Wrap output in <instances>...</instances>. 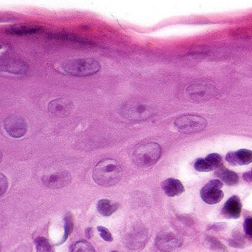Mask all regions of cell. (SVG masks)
<instances>
[{
	"label": "cell",
	"mask_w": 252,
	"mask_h": 252,
	"mask_svg": "<svg viewBox=\"0 0 252 252\" xmlns=\"http://www.w3.org/2000/svg\"><path fill=\"white\" fill-rule=\"evenodd\" d=\"M215 175L228 186L236 185L238 183L239 178L237 174L222 166L217 169Z\"/></svg>",
	"instance_id": "obj_14"
},
{
	"label": "cell",
	"mask_w": 252,
	"mask_h": 252,
	"mask_svg": "<svg viewBox=\"0 0 252 252\" xmlns=\"http://www.w3.org/2000/svg\"><path fill=\"white\" fill-rule=\"evenodd\" d=\"M4 126L8 135L13 138H21L27 132V124L21 116H9L4 122Z\"/></svg>",
	"instance_id": "obj_7"
},
{
	"label": "cell",
	"mask_w": 252,
	"mask_h": 252,
	"mask_svg": "<svg viewBox=\"0 0 252 252\" xmlns=\"http://www.w3.org/2000/svg\"><path fill=\"white\" fill-rule=\"evenodd\" d=\"M71 180V175L68 172L61 171L44 177L42 182L48 188L60 189L70 184Z\"/></svg>",
	"instance_id": "obj_8"
},
{
	"label": "cell",
	"mask_w": 252,
	"mask_h": 252,
	"mask_svg": "<svg viewBox=\"0 0 252 252\" xmlns=\"http://www.w3.org/2000/svg\"><path fill=\"white\" fill-rule=\"evenodd\" d=\"M8 185V180H7L6 177L4 176L3 174H1V175H0V186H1V193H0V194L1 195H2L6 191Z\"/></svg>",
	"instance_id": "obj_25"
},
{
	"label": "cell",
	"mask_w": 252,
	"mask_h": 252,
	"mask_svg": "<svg viewBox=\"0 0 252 252\" xmlns=\"http://www.w3.org/2000/svg\"><path fill=\"white\" fill-rule=\"evenodd\" d=\"M73 219L72 214L67 213L64 218V235L63 237L62 243H64L67 240L70 233L73 231Z\"/></svg>",
	"instance_id": "obj_20"
},
{
	"label": "cell",
	"mask_w": 252,
	"mask_h": 252,
	"mask_svg": "<svg viewBox=\"0 0 252 252\" xmlns=\"http://www.w3.org/2000/svg\"><path fill=\"white\" fill-rule=\"evenodd\" d=\"M243 179L248 182H252V169L249 172H245L243 175Z\"/></svg>",
	"instance_id": "obj_26"
},
{
	"label": "cell",
	"mask_w": 252,
	"mask_h": 252,
	"mask_svg": "<svg viewBox=\"0 0 252 252\" xmlns=\"http://www.w3.org/2000/svg\"><path fill=\"white\" fill-rule=\"evenodd\" d=\"M161 187L165 194L169 197L180 195L184 191V187L179 180L168 178L162 182Z\"/></svg>",
	"instance_id": "obj_13"
},
{
	"label": "cell",
	"mask_w": 252,
	"mask_h": 252,
	"mask_svg": "<svg viewBox=\"0 0 252 252\" xmlns=\"http://www.w3.org/2000/svg\"><path fill=\"white\" fill-rule=\"evenodd\" d=\"M156 244L163 252H172L181 246V240L172 233L164 232L156 237Z\"/></svg>",
	"instance_id": "obj_9"
},
{
	"label": "cell",
	"mask_w": 252,
	"mask_h": 252,
	"mask_svg": "<svg viewBox=\"0 0 252 252\" xmlns=\"http://www.w3.org/2000/svg\"><path fill=\"white\" fill-rule=\"evenodd\" d=\"M206 160L209 162L213 170L219 169L220 167L222 166V157L218 153H212V154L209 155L206 158Z\"/></svg>",
	"instance_id": "obj_21"
},
{
	"label": "cell",
	"mask_w": 252,
	"mask_h": 252,
	"mask_svg": "<svg viewBox=\"0 0 252 252\" xmlns=\"http://www.w3.org/2000/svg\"><path fill=\"white\" fill-rule=\"evenodd\" d=\"M194 167L198 172H210L213 170L206 158L197 159L194 162Z\"/></svg>",
	"instance_id": "obj_22"
},
{
	"label": "cell",
	"mask_w": 252,
	"mask_h": 252,
	"mask_svg": "<svg viewBox=\"0 0 252 252\" xmlns=\"http://www.w3.org/2000/svg\"><path fill=\"white\" fill-rule=\"evenodd\" d=\"M35 243L37 252H54L52 246L45 237H37Z\"/></svg>",
	"instance_id": "obj_19"
},
{
	"label": "cell",
	"mask_w": 252,
	"mask_h": 252,
	"mask_svg": "<svg viewBox=\"0 0 252 252\" xmlns=\"http://www.w3.org/2000/svg\"><path fill=\"white\" fill-rule=\"evenodd\" d=\"M73 103L70 100L64 98H58L50 101L48 110L57 116H65L73 110Z\"/></svg>",
	"instance_id": "obj_10"
},
{
	"label": "cell",
	"mask_w": 252,
	"mask_h": 252,
	"mask_svg": "<svg viewBox=\"0 0 252 252\" xmlns=\"http://www.w3.org/2000/svg\"><path fill=\"white\" fill-rule=\"evenodd\" d=\"M70 252H95L91 243L85 240H81L73 245Z\"/></svg>",
	"instance_id": "obj_18"
},
{
	"label": "cell",
	"mask_w": 252,
	"mask_h": 252,
	"mask_svg": "<svg viewBox=\"0 0 252 252\" xmlns=\"http://www.w3.org/2000/svg\"><path fill=\"white\" fill-rule=\"evenodd\" d=\"M122 169L119 162L113 159H104L97 163L93 178L100 186H113L120 181Z\"/></svg>",
	"instance_id": "obj_1"
},
{
	"label": "cell",
	"mask_w": 252,
	"mask_h": 252,
	"mask_svg": "<svg viewBox=\"0 0 252 252\" xmlns=\"http://www.w3.org/2000/svg\"><path fill=\"white\" fill-rule=\"evenodd\" d=\"M64 71L74 76H88L101 70V64L95 59L76 58L67 60L62 64Z\"/></svg>",
	"instance_id": "obj_2"
},
{
	"label": "cell",
	"mask_w": 252,
	"mask_h": 252,
	"mask_svg": "<svg viewBox=\"0 0 252 252\" xmlns=\"http://www.w3.org/2000/svg\"><path fill=\"white\" fill-rule=\"evenodd\" d=\"M40 30L41 27L39 26L21 24L10 26L5 29V32L11 34L26 35L37 33Z\"/></svg>",
	"instance_id": "obj_15"
},
{
	"label": "cell",
	"mask_w": 252,
	"mask_h": 252,
	"mask_svg": "<svg viewBox=\"0 0 252 252\" xmlns=\"http://www.w3.org/2000/svg\"><path fill=\"white\" fill-rule=\"evenodd\" d=\"M243 228L246 235L252 239V218H248L245 220Z\"/></svg>",
	"instance_id": "obj_24"
},
{
	"label": "cell",
	"mask_w": 252,
	"mask_h": 252,
	"mask_svg": "<svg viewBox=\"0 0 252 252\" xmlns=\"http://www.w3.org/2000/svg\"><path fill=\"white\" fill-rule=\"evenodd\" d=\"M97 229L103 240L107 242L113 241V236L107 228H104V226H98Z\"/></svg>",
	"instance_id": "obj_23"
},
{
	"label": "cell",
	"mask_w": 252,
	"mask_h": 252,
	"mask_svg": "<svg viewBox=\"0 0 252 252\" xmlns=\"http://www.w3.org/2000/svg\"><path fill=\"white\" fill-rule=\"evenodd\" d=\"M122 116L129 120H144L150 117L151 110L148 106L138 101H133L125 104L122 109Z\"/></svg>",
	"instance_id": "obj_6"
},
{
	"label": "cell",
	"mask_w": 252,
	"mask_h": 252,
	"mask_svg": "<svg viewBox=\"0 0 252 252\" xmlns=\"http://www.w3.org/2000/svg\"><path fill=\"white\" fill-rule=\"evenodd\" d=\"M207 121L197 115H186L175 120V126L179 132L185 134L197 133L206 127Z\"/></svg>",
	"instance_id": "obj_4"
},
{
	"label": "cell",
	"mask_w": 252,
	"mask_h": 252,
	"mask_svg": "<svg viewBox=\"0 0 252 252\" xmlns=\"http://www.w3.org/2000/svg\"><path fill=\"white\" fill-rule=\"evenodd\" d=\"M93 230L92 228H88L86 229V235L88 238H91L92 237Z\"/></svg>",
	"instance_id": "obj_27"
},
{
	"label": "cell",
	"mask_w": 252,
	"mask_h": 252,
	"mask_svg": "<svg viewBox=\"0 0 252 252\" xmlns=\"http://www.w3.org/2000/svg\"><path fill=\"white\" fill-rule=\"evenodd\" d=\"M116 252V251H113V252Z\"/></svg>",
	"instance_id": "obj_28"
},
{
	"label": "cell",
	"mask_w": 252,
	"mask_h": 252,
	"mask_svg": "<svg viewBox=\"0 0 252 252\" xmlns=\"http://www.w3.org/2000/svg\"><path fill=\"white\" fill-rule=\"evenodd\" d=\"M242 203L240 197L234 195L230 197L224 205L222 214L227 218L237 219L241 213Z\"/></svg>",
	"instance_id": "obj_12"
},
{
	"label": "cell",
	"mask_w": 252,
	"mask_h": 252,
	"mask_svg": "<svg viewBox=\"0 0 252 252\" xmlns=\"http://www.w3.org/2000/svg\"><path fill=\"white\" fill-rule=\"evenodd\" d=\"M222 181L220 180H212L200 190L202 200L208 204L214 205L220 203L223 197L222 191Z\"/></svg>",
	"instance_id": "obj_5"
},
{
	"label": "cell",
	"mask_w": 252,
	"mask_h": 252,
	"mask_svg": "<svg viewBox=\"0 0 252 252\" xmlns=\"http://www.w3.org/2000/svg\"><path fill=\"white\" fill-rule=\"evenodd\" d=\"M230 164L248 165L252 162V151L246 149L237 150L236 152H229L225 157Z\"/></svg>",
	"instance_id": "obj_11"
},
{
	"label": "cell",
	"mask_w": 252,
	"mask_h": 252,
	"mask_svg": "<svg viewBox=\"0 0 252 252\" xmlns=\"http://www.w3.org/2000/svg\"><path fill=\"white\" fill-rule=\"evenodd\" d=\"M119 209V203L107 199H102L98 201L97 209L103 216H110Z\"/></svg>",
	"instance_id": "obj_17"
},
{
	"label": "cell",
	"mask_w": 252,
	"mask_h": 252,
	"mask_svg": "<svg viewBox=\"0 0 252 252\" xmlns=\"http://www.w3.org/2000/svg\"><path fill=\"white\" fill-rule=\"evenodd\" d=\"M161 147L157 143H147L138 146L132 154V160L137 166L147 168L153 166L160 158Z\"/></svg>",
	"instance_id": "obj_3"
},
{
	"label": "cell",
	"mask_w": 252,
	"mask_h": 252,
	"mask_svg": "<svg viewBox=\"0 0 252 252\" xmlns=\"http://www.w3.org/2000/svg\"><path fill=\"white\" fill-rule=\"evenodd\" d=\"M2 70L15 74H23L28 70V67L23 63L17 61H5L1 63Z\"/></svg>",
	"instance_id": "obj_16"
}]
</instances>
